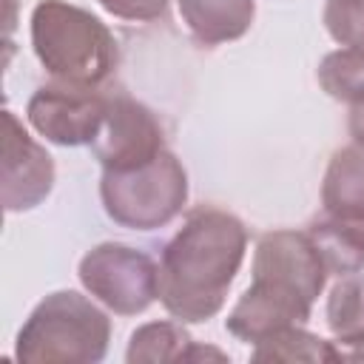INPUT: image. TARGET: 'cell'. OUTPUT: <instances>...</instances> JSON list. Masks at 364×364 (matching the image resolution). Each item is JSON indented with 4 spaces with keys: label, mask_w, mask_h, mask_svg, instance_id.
Listing matches in <instances>:
<instances>
[{
    "label": "cell",
    "mask_w": 364,
    "mask_h": 364,
    "mask_svg": "<svg viewBox=\"0 0 364 364\" xmlns=\"http://www.w3.org/2000/svg\"><path fill=\"white\" fill-rule=\"evenodd\" d=\"M179 14L199 46L239 40L256 17L253 0H179Z\"/></svg>",
    "instance_id": "11"
},
{
    "label": "cell",
    "mask_w": 364,
    "mask_h": 364,
    "mask_svg": "<svg viewBox=\"0 0 364 364\" xmlns=\"http://www.w3.org/2000/svg\"><path fill=\"white\" fill-rule=\"evenodd\" d=\"M108 14L122 20H156L165 14L168 0H97Z\"/></svg>",
    "instance_id": "18"
},
{
    "label": "cell",
    "mask_w": 364,
    "mask_h": 364,
    "mask_svg": "<svg viewBox=\"0 0 364 364\" xmlns=\"http://www.w3.org/2000/svg\"><path fill=\"white\" fill-rule=\"evenodd\" d=\"M108 108V94L97 85H77V82H46L40 85L28 105L26 117L37 134H43L54 145H91L102 117Z\"/></svg>",
    "instance_id": "7"
},
{
    "label": "cell",
    "mask_w": 364,
    "mask_h": 364,
    "mask_svg": "<svg viewBox=\"0 0 364 364\" xmlns=\"http://www.w3.org/2000/svg\"><path fill=\"white\" fill-rule=\"evenodd\" d=\"M324 282L327 270L307 233L270 230L256 242L253 282L239 296L225 327L247 344H259L284 327H299L310 318Z\"/></svg>",
    "instance_id": "2"
},
{
    "label": "cell",
    "mask_w": 364,
    "mask_h": 364,
    "mask_svg": "<svg viewBox=\"0 0 364 364\" xmlns=\"http://www.w3.org/2000/svg\"><path fill=\"white\" fill-rule=\"evenodd\" d=\"M321 205L327 213L364 219V145L338 148L324 171Z\"/></svg>",
    "instance_id": "12"
},
{
    "label": "cell",
    "mask_w": 364,
    "mask_h": 364,
    "mask_svg": "<svg viewBox=\"0 0 364 364\" xmlns=\"http://www.w3.org/2000/svg\"><path fill=\"white\" fill-rule=\"evenodd\" d=\"M100 199L117 225L156 230L182 213L188 202V173L171 151H162L145 165L102 171Z\"/></svg>",
    "instance_id": "5"
},
{
    "label": "cell",
    "mask_w": 364,
    "mask_h": 364,
    "mask_svg": "<svg viewBox=\"0 0 364 364\" xmlns=\"http://www.w3.org/2000/svg\"><path fill=\"white\" fill-rule=\"evenodd\" d=\"M193 338L182 324L173 321H151L134 330L128 344V364H162V361H188L193 350Z\"/></svg>",
    "instance_id": "13"
},
{
    "label": "cell",
    "mask_w": 364,
    "mask_h": 364,
    "mask_svg": "<svg viewBox=\"0 0 364 364\" xmlns=\"http://www.w3.org/2000/svg\"><path fill=\"white\" fill-rule=\"evenodd\" d=\"M247 247L245 225L222 208H193L162 250L159 301L188 324L213 318L242 267Z\"/></svg>",
    "instance_id": "1"
},
{
    "label": "cell",
    "mask_w": 364,
    "mask_h": 364,
    "mask_svg": "<svg viewBox=\"0 0 364 364\" xmlns=\"http://www.w3.org/2000/svg\"><path fill=\"white\" fill-rule=\"evenodd\" d=\"M82 287L117 316H136L159 296V267L142 250L105 242L80 259Z\"/></svg>",
    "instance_id": "6"
},
{
    "label": "cell",
    "mask_w": 364,
    "mask_h": 364,
    "mask_svg": "<svg viewBox=\"0 0 364 364\" xmlns=\"http://www.w3.org/2000/svg\"><path fill=\"white\" fill-rule=\"evenodd\" d=\"M31 46L43 68L77 85L105 82L117 63V40L91 11L65 0H43L31 11Z\"/></svg>",
    "instance_id": "3"
},
{
    "label": "cell",
    "mask_w": 364,
    "mask_h": 364,
    "mask_svg": "<svg viewBox=\"0 0 364 364\" xmlns=\"http://www.w3.org/2000/svg\"><path fill=\"white\" fill-rule=\"evenodd\" d=\"M321 88L341 102H361L364 100V48H338L327 54L318 65Z\"/></svg>",
    "instance_id": "15"
},
{
    "label": "cell",
    "mask_w": 364,
    "mask_h": 364,
    "mask_svg": "<svg viewBox=\"0 0 364 364\" xmlns=\"http://www.w3.org/2000/svg\"><path fill=\"white\" fill-rule=\"evenodd\" d=\"M333 344H336L341 361H364V336H355L347 341H333Z\"/></svg>",
    "instance_id": "19"
},
{
    "label": "cell",
    "mask_w": 364,
    "mask_h": 364,
    "mask_svg": "<svg viewBox=\"0 0 364 364\" xmlns=\"http://www.w3.org/2000/svg\"><path fill=\"white\" fill-rule=\"evenodd\" d=\"M91 151L102 162V171H125L159 156L165 151V134L151 108L117 91L108 94V108Z\"/></svg>",
    "instance_id": "8"
},
{
    "label": "cell",
    "mask_w": 364,
    "mask_h": 364,
    "mask_svg": "<svg viewBox=\"0 0 364 364\" xmlns=\"http://www.w3.org/2000/svg\"><path fill=\"white\" fill-rule=\"evenodd\" d=\"M324 26L336 43L364 48V0H327Z\"/></svg>",
    "instance_id": "17"
},
{
    "label": "cell",
    "mask_w": 364,
    "mask_h": 364,
    "mask_svg": "<svg viewBox=\"0 0 364 364\" xmlns=\"http://www.w3.org/2000/svg\"><path fill=\"white\" fill-rule=\"evenodd\" d=\"M253 361H341L333 341H324L307 330L284 327L267 338H262L253 350Z\"/></svg>",
    "instance_id": "14"
},
{
    "label": "cell",
    "mask_w": 364,
    "mask_h": 364,
    "mask_svg": "<svg viewBox=\"0 0 364 364\" xmlns=\"http://www.w3.org/2000/svg\"><path fill=\"white\" fill-rule=\"evenodd\" d=\"M0 199L9 213L37 208L54 188V159L37 145L11 111H3Z\"/></svg>",
    "instance_id": "9"
},
{
    "label": "cell",
    "mask_w": 364,
    "mask_h": 364,
    "mask_svg": "<svg viewBox=\"0 0 364 364\" xmlns=\"http://www.w3.org/2000/svg\"><path fill=\"white\" fill-rule=\"evenodd\" d=\"M327 327L336 341L364 336V276H344L327 299Z\"/></svg>",
    "instance_id": "16"
},
{
    "label": "cell",
    "mask_w": 364,
    "mask_h": 364,
    "mask_svg": "<svg viewBox=\"0 0 364 364\" xmlns=\"http://www.w3.org/2000/svg\"><path fill=\"white\" fill-rule=\"evenodd\" d=\"M327 276H350L364 267V219L321 213L304 230Z\"/></svg>",
    "instance_id": "10"
},
{
    "label": "cell",
    "mask_w": 364,
    "mask_h": 364,
    "mask_svg": "<svg viewBox=\"0 0 364 364\" xmlns=\"http://www.w3.org/2000/svg\"><path fill=\"white\" fill-rule=\"evenodd\" d=\"M111 338L108 316L74 290L46 296L17 333L23 364H97Z\"/></svg>",
    "instance_id": "4"
},
{
    "label": "cell",
    "mask_w": 364,
    "mask_h": 364,
    "mask_svg": "<svg viewBox=\"0 0 364 364\" xmlns=\"http://www.w3.org/2000/svg\"><path fill=\"white\" fill-rule=\"evenodd\" d=\"M350 134L358 145H364V100L355 102L353 111H350Z\"/></svg>",
    "instance_id": "20"
}]
</instances>
